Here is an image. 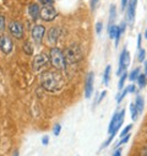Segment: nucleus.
<instances>
[{
  "label": "nucleus",
  "mask_w": 147,
  "mask_h": 156,
  "mask_svg": "<svg viewBox=\"0 0 147 156\" xmlns=\"http://www.w3.org/2000/svg\"><path fill=\"white\" fill-rule=\"evenodd\" d=\"M64 55H65V59H66L67 63L74 64V63H77V62L82 60L84 52H82V48L79 44H71L70 47L66 48Z\"/></svg>",
  "instance_id": "nucleus-2"
},
{
  "label": "nucleus",
  "mask_w": 147,
  "mask_h": 156,
  "mask_svg": "<svg viewBox=\"0 0 147 156\" xmlns=\"http://www.w3.org/2000/svg\"><path fill=\"white\" fill-rule=\"evenodd\" d=\"M39 2H41L43 5H52V4H53V0H39Z\"/></svg>",
  "instance_id": "nucleus-34"
},
{
  "label": "nucleus",
  "mask_w": 147,
  "mask_h": 156,
  "mask_svg": "<svg viewBox=\"0 0 147 156\" xmlns=\"http://www.w3.org/2000/svg\"><path fill=\"white\" fill-rule=\"evenodd\" d=\"M28 14L29 16L33 19V20H37L39 17V14H41V9L38 6V4H36V3H32L28 5Z\"/></svg>",
  "instance_id": "nucleus-13"
},
{
  "label": "nucleus",
  "mask_w": 147,
  "mask_h": 156,
  "mask_svg": "<svg viewBox=\"0 0 147 156\" xmlns=\"http://www.w3.org/2000/svg\"><path fill=\"white\" fill-rule=\"evenodd\" d=\"M128 2H129V0H121V10H125L126 9Z\"/></svg>",
  "instance_id": "nucleus-36"
},
{
  "label": "nucleus",
  "mask_w": 147,
  "mask_h": 156,
  "mask_svg": "<svg viewBox=\"0 0 147 156\" xmlns=\"http://www.w3.org/2000/svg\"><path fill=\"white\" fill-rule=\"evenodd\" d=\"M140 74H141V73H140V68L134 69V70L130 73V75H129V80H130V81H136Z\"/></svg>",
  "instance_id": "nucleus-20"
},
{
  "label": "nucleus",
  "mask_w": 147,
  "mask_h": 156,
  "mask_svg": "<svg viewBox=\"0 0 147 156\" xmlns=\"http://www.w3.org/2000/svg\"><path fill=\"white\" fill-rule=\"evenodd\" d=\"M58 16V11L53 6V5H44L42 9H41V14H39V17L44 21H53L55 17Z\"/></svg>",
  "instance_id": "nucleus-5"
},
{
  "label": "nucleus",
  "mask_w": 147,
  "mask_h": 156,
  "mask_svg": "<svg viewBox=\"0 0 147 156\" xmlns=\"http://www.w3.org/2000/svg\"><path fill=\"white\" fill-rule=\"evenodd\" d=\"M14 156H19V152H17V151H16V152H15V154H14Z\"/></svg>",
  "instance_id": "nucleus-42"
},
{
  "label": "nucleus",
  "mask_w": 147,
  "mask_h": 156,
  "mask_svg": "<svg viewBox=\"0 0 147 156\" xmlns=\"http://www.w3.org/2000/svg\"><path fill=\"white\" fill-rule=\"evenodd\" d=\"M49 62V58L44 54V53H41L38 55L34 57V60H33V69L34 70H41L43 66H46Z\"/></svg>",
  "instance_id": "nucleus-11"
},
{
  "label": "nucleus",
  "mask_w": 147,
  "mask_h": 156,
  "mask_svg": "<svg viewBox=\"0 0 147 156\" xmlns=\"http://www.w3.org/2000/svg\"><path fill=\"white\" fill-rule=\"evenodd\" d=\"M12 41L10 40V37L8 34H2L0 36V49L5 54H10L12 52Z\"/></svg>",
  "instance_id": "nucleus-8"
},
{
  "label": "nucleus",
  "mask_w": 147,
  "mask_h": 156,
  "mask_svg": "<svg viewBox=\"0 0 147 156\" xmlns=\"http://www.w3.org/2000/svg\"><path fill=\"white\" fill-rule=\"evenodd\" d=\"M140 156H147V146L142 147L141 151H140Z\"/></svg>",
  "instance_id": "nucleus-33"
},
{
  "label": "nucleus",
  "mask_w": 147,
  "mask_h": 156,
  "mask_svg": "<svg viewBox=\"0 0 147 156\" xmlns=\"http://www.w3.org/2000/svg\"><path fill=\"white\" fill-rule=\"evenodd\" d=\"M125 27H126V22H125V21L121 22L120 26L118 27V32H117V36H115V46H118V43H119V41H120V37H121V34H123L124 31H125Z\"/></svg>",
  "instance_id": "nucleus-16"
},
{
  "label": "nucleus",
  "mask_w": 147,
  "mask_h": 156,
  "mask_svg": "<svg viewBox=\"0 0 147 156\" xmlns=\"http://www.w3.org/2000/svg\"><path fill=\"white\" fill-rule=\"evenodd\" d=\"M110 69H112V66L110 65H107L105 70H104V74H103V84L107 86L109 84V77H110Z\"/></svg>",
  "instance_id": "nucleus-18"
},
{
  "label": "nucleus",
  "mask_w": 147,
  "mask_h": 156,
  "mask_svg": "<svg viewBox=\"0 0 147 156\" xmlns=\"http://www.w3.org/2000/svg\"><path fill=\"white\" fill-rule=\"evenodd\" d=\"M145 57H146V51H145L143 48H140V49H138V54H137V60H138L140 63H142V62L145 60Z\"/></svg>",
  "instance_id": "nucleus-25"
},
{
  "label": "nucleus",
  "mask_w": 147,
  "mask_h": 156,
  "mask_svg": "<svg viewBox=\"0 0 147 156\" xmlns=\"http://www.w3.org/2000/svg\"><path fill=\"white\" fill-rule=\"evenodd\" d=\"M101 31H102V23L98 22V23L96 25V32H97V33H101Z\"/></svg>",
  "instance_id": "nucleus-35"
},
{
  "label": "nucleus",
  "mask_w": 147,
  "mask_h": 156,
  "mask_svg": "<svg viewBox=\"0 0 147 156\" xmlns=\"http://www.w3.org/2000/svg\"><path fill=\"white\" fill-rule=\"evenodd\" d=\"M117 32H118V26L113 25L108 27V33H109V37L112 38V40H115V36H117Z\"/></svg>",
  "instance_id": "nucleus-21"
},
{
  "label": "nucleus",
  "mask_w": 147,
  "mask_h": 156,
  "mask_svg": "<svg viewBox=\"0 0 147 156\" xmlns=\"http://www.w3.org/2000/svg\"><path fill=\"white\" fill-rule=\"evenodd\" d=\"M105 94H107V92H105V91H103V92H102V94H101V96H99V98H98V102H101V101H102V98H103V97H104V96H105Z\"/></svg>",
  "instance_id": "nucleus-40"
},
{
  "label": "nucleus",
  "mask_w": 147,
  "mask_h": 156,
  "mask_svg": "<svg viewBox=\"0 0 147 156\" xmlns=\"http://www.w3.org/2000/svg\"><path fill=\"white\" fill-rule=\"evenodd\" d=\"M128 79V74L124 71L123 73V75L120 76V80H119V84H118V89L121 91L123 89H124V84H125V80Z\"/></svg>",
  "instance_id": "nucleus-24"
},
{
  "label": "nucleus",
  "mask_w": 147,
  "mask_h": 156,
  "mask_svg": "<svg viewBox=\"0 0 147 156\" xmlns=\"http://www.w3.org/2000/svg\"><path fill=\"white\" fill-rule=\"evenodd\" d=\"M113 156H121V150L120 149H118L115 152H114V155Z\"/></svg>",
  "instance_id": "nucleus-39"
},
{
  "label": "nucleus",
  "mask_w": 147,
  "mask_h": 156,
  "mask_svg": "<svg viewBox=\"0 0 147 156\" xmlns=\"http://www.w3.org/2000/svg\"><path fill=\"white\" fill-rule=\"evenodd\" d=\"M44 33H46V28H44V26H42V25H36V26L32 28V31H31L32 40L34 41V43L39 44V43L42 42V40H43Z\"/></svg>",
  "instance_id": "nucleus-9"
},
{
  "label": "nucleus",
  "mask_w": 147,
  "mask_h": 156,
  "mask_svg": "<svg viewBox=\"0 0 147 156\" xmlns=\"http://www.w3.org/2000/svg\"><path fill=\"white\" fill-rule=\"evenodd\" d=\"M145 37L147 38V30H146V32H145Z\"/></svg>",
  "instance_id": "nucleus-43"
},
{
  "label": "nucleus",
  "mask_w": 147,
  "mask_h": 156,
  "mask_svg": "<svg viewBox=\"0 0 147 156\" xmlns=\"http://www.w3.org/2000/svg\"><path fill=\"white\" fill-rule=\"evenodd\" d=\"M124 117H125V111H120L119 113H114L112 121H110V124H109V129H108V133L110 135L115 136L117 132L120 129V127L123 126V122H124Z\"/></svg>",
  "instance_id": "nucleus-4"
},
{
  "label": "nucleus",
  "mask_w": 147,
  "mask_h": 156,
  "mask_svg": "<svg viewBox=\"0 0 147 156\" xmlns=\"http://www.w3.org/2000/svg\"><path fill=\"white\" fill-rule=\"evenodd\" d=\"M49 59L53 64V66L58 70H64L65 66H66V59H65V55L63 53L61 49L56 48V47H53L50 49V55H49Z\"/></svg>",
  "instance_id": "nucleus-3"
},
{
  "label": "nucleus",
  "mask_w": 147,
  "mask_h": 156,
  "mask_svg": "<svg viewBox=\"0 0 147 156\" xmlns=\"http://www.w3.org/2000/svg\"><path fill=\"white\" fill-rule=\"evenodd\" d=\"M137 83H138V86H140L141 89L146 86V84H147V79H146V75H145V74H140V75H138V77H137Z\"/></svg>",
  "instance_id": "nucleus-22"
},
{
  "label": "nucleus",
  "mask_w": 147,
  "mask_h": 156,
  "mask_svg": "<svg viewBox=\"0 0 147 156\" xmlns=\"http://www.w3.org/2000/svg\"><path fill=\"white\" fill-rule=\"evenodd\" d=\"M9 31L12 37H15L16 40H21L23 37V26L19 21H12L9 25Z\"/></svg>",
  "instance_id": "nucleus-7"
},
{
  "label": "nucleus",
  "mask_w": 147,
  "mask_h": 156,
  "mask_svg": "<svg viewBox=\"0 0 147 156\" xmlns=\"http://www.w3.org/2000/svg\"><path fill=\"white\" fill-rule=\"evenodd\" d=\"M131 129H132V124H129V126H126V127L123 129V132L120 133V136H121V138H123V136H125L126 134H129V132H130Z\"/></svg>",
  "instance_id": "nucleus-27"
},
{
  "label": "nucleus",
  "mask_w": 147,
  "mask_h": 156,
  "mask_svg": "<svg viewBox=\"0 0 147 156\" xmlns=\"http://www.w3.org/2000/svg\"><path fill=\"white\" fill-rule=\"evenodd\" d=\"M41 83L47 91H56L61 87V76L55 71H46L41 76Z\"/></svg>",
  "instance_id": "nucleus-1"
},
{
  "label": "nucleus",
  "mask_w": 147,
  "mask_h": 156,
  "mask_svg": "<svg viewBox=\"0 0 147 156\" xmlns=\"http://www.w3.org/2000/svg\"><path fill=\"white\" fill-rule=\"evenodd\" d=\"M98 2H99V0H91V9L92 10L96 9V6L98 5Z\"/></svg>",
  "instance_id": "nucleus-32"
},
{
  "label": "nucleus",
  "mask_w": 147,
  "mask_h": 156,
  "mask_svg": "<svg viewBox=\"0 0 147 156\" xmlns=\"http://www.w3.org/2000/svg\"><path fill=\"white\" fill-rule=\"evenodd\" d=\"M130 138H131V134H130V133H129V134H126L125 136H123V138H121V140L119 141V144H118V146H119V145H121V144H125V143H128Z\"/></svg>",
  "instance_id": "nucleus-28"
},
{
  "label": "nucleus",
  "mask_w": 147,
  "mask_h": 156,
  "mask_svg": "<svg viewBox=\"0 0 147 156\" xmlns=\"http://www.w3.org/2000/svg\"><path fill=\"white\" fill-rule=\"evenodd\" d=\"M128 91H129V94L136 92V86H135V85H129V86H128Z\"/></svg>",
  "instance_id": "nucleus-31"
},
{
  "label": "nucleus",
  "mask_w": 147,
  "mask_h": 156,
  "mask_svg": "<svg viewBox=\"0 0 147 156\" xmlns=\"http://www.w3.org/2000/svg\"><path fill=\"white\" fill-rule=\"evenodd\" d=\"M4 28H5V17L0 15V32L4 31Z\"/></svg>",
  "instance_id": "nucleus-29"
},
{
  "label": "nucleus",
  "mask_w": 147,
  "mask_h": 156,
  "mask_svg": "<svg viewBox=\"0 0 147 156\" xmlns=\"http://www.w3.org/2000/svg\"><path fill=\"white\" fill-rule=\"evenodd\" d=\"M42 143H43L44 145H47V144L49 143V138H48V136H44V138L42 139Z\"/></svg>",
  "instance_id": "nucleus-38"
},
{
  "label": "nucleus",
  "mask_w": 147,
  "mask_h": 156,
  "mask_svg": "<svg viewBox=\"0 0 147 156\" xmlns=\"http://www.w3.org/2000/svg\"><path fill=\"white\" fill-rule=\"evenodd\" d=\"M58 37H59V30L55 28V27L50 28L49 32H48V36H47V38H48V43H50V44L55 43V42L58 41Z\"/></svg>",
  "instance_id": "nucleus-14"
},
{
  "label": "nucleus",
  "mask_w": 147,
  "mask_h": 156,
  "mask_svg": "<svg viewBox=\"0 0 147 156\" xmlns=\"http://www.w3.org/2000/svg\"><path fill=\"white\" fill-rule=\"evenodd\" d=\"M115 19H117V8H115V5H110V14H109V23H108V27L114 25Z\"/></svg>",
  "instance_id": "nucleus-15"
},
{
  "label": "nucleus",
  "mask_w": 147,
  "mask_h": 156,
  "mask_svg": "<svg viewBox=\"0 0 147 156\" xmlns=\"http://www.w3.org/2000/svg\"><path fill=\"white\" fill-rule=\"evenodd\" d=\"M23 52L26 53V54H28V55H31L32 53H33V47H32V43L31 42H25V44H23Z\"/></svg>",
  "instance_id": "nucleus-23"
},
{
  "label": "nucleus",
  "mask_w": 147,
  "mask_h": 156,
  "mask_svg": "<svg viewBox=\"0 0 147 156\" xmlns=\"http://www.w3.org/2000/svg\"><path fill=\"white\" fill-rule=\"evenodd\" d=\"M137 48H138V49L141 48V34L137 36Z\"/></svg>",
  "instance_id": "nucleus-37"
},
{
  "label": "nucleus",
  "mask_w": 147,
  "mask_h": 156,
  "mask_svg": "<svg viewBox=\"0 0 147 156\" xmlns=\"http://www.w3.org/2000/svg\"><path fill=\"white\" fill-rule=\"evenodd\" d=\"M135 106H136L138 113H142L143 106H145V101H143V98H142L141 96H137V97H136V100H135Z\"/></svg>",
  "instance_id": "nucleus-17"
},
{
  "label": "nucleus",
  "mask_w": 147,
  "mask_h": 156,
  "mask_svg": "<svg viewBox=\"0 0 147 156\" xmlns=\"http://www.w3.org/2000/svg\"><path fill=\"white\" fill-rule=\"evenodd\" d=\"M145 75H147V60H145Z\"/></svg>",
  "instance_id": "nucleus-41"
},
{
  "label": "nucleus",
  "mask_w": 147,
  "mask_h": 156,
  "mask_svg": "<svg viewBox=\"0 0 147 156\" xmlns=\"http://www.w3.org/2000/svg\"><path fill=\"white\" fill-rule=\"evenodd\" d=\"M136 5H137V0H129L128 5H126V21L130 26L134 25L135 22V14H136Z\"/></svg>",
  "instance_id": "nucleus-6"
},
{
  "label": "nucleus",
  "mask_w": 147,
  "mask_h": 156,
  "mask_svg": "<svg viewBox=\"0 0 147 156\" xmlns=\"http://www.w3.org/2000/svg\"><path fill=\"white\" fill-rule=\"evenodd\" d=\"M130 113H131V119H132V121H136L140 113H138V111H137L135 103H131V105H130Z\"/></svg>",
  "instance_id": "nucleus-19"
},
{
  "label": "nucleus",
  "mask_w": 147,
  "mask_h": 156,
  "mask_svg": "<svg viewBox=\"0 0 147 156\" xmlns=\"http://www.w3.org/2000/svg\"><path fill=\"white\" fill-rule=\"evenodd\" d=\"M130 64V54L128 52L126 48H124V51L120 54V60H119V70H118V75H121V73H124L126 70V68Z\"/></svg>",
  "instance_id": "nucleus-10"
},
{
  "label": "nucleus",
  "mask_w": 147,
  "mask_h": 156,
  "mask_svg": "<svg viewBox=\"0 0 147 156\" xmlns=\"http://www.w3.org/2000/svg\"><path fill=\"white\" fill-rule=\"evenodd\" d=\"M60 130H61V126H60V124H55L54 128H53L54 135H59V134H60Z\"/></svg>",
  "instance_id": "nucleus-30"
},
{
  "label": "nucleus",
  "mask_w": 147,
  "mask_h": 156,
  "mask_svg": "<svg viewBox=\"0 0 147 156\" xmlns=\"http://www.w3.org/2000/svg\"><path fill=\"white\" fill-rule=\"evenodd\" d=\"M93 80H94L93 73H88L86 81H85V97L86 98H90L93 92Z\"/></svg>",
  "instance_id": "nucleus-12"
},
{
  "label": "nucleus",
  "mask_w": 147,
  "mask_h": 156,
  "mask_svg": "<svg viewBox=\"0 0 147 156\" xmlns=\"http://www.w3.org/2000/svg\"><path fill=\"white\" fill-rule=\"evenodd\" d=\"M126 94H129L128 87H125V89H124V90H123V91H121V92L118 95V97H117V102H118V103H119V102H121V100H123V98L126 96Z\"/></svg>",
  "instance_id": "nucleus-26"
}]
</instances>
